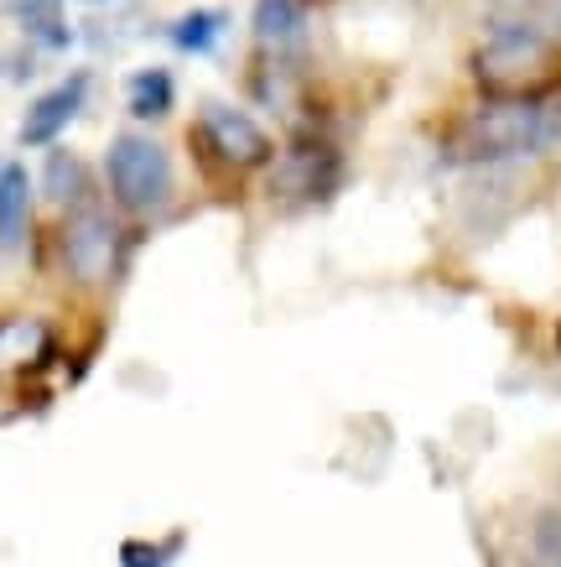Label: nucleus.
Wrapping results in <instances>:
<instances>
[{"label": "nucleus", "mask_w": 561, "mask_h": 567, "mask_svg": "<svg viewBox=\"0 0 561 567\" xmlns=\"http://www.w3.org/2000/svg\"><path fill=\"white\" fill-rule=\"evenodd\" d=\"M546 141H557V115L546 100L520 94H484L443 141V156L453 167H505L520 156H536Z\"/></svg>", "instance_id": "1"}, {"label": "nucleus", "mask_w": 561, "mask_h": 567, "mask_svg": "<svg viewBox=\"0 0 561 567\" xmlns=\"http://www.w3.org/2000/svg\"><path fill=\"white\" fill-rule=\"evenodd\" d=\"M474 79L484 94L546 100V89L557 84V42L530 21H499L474 52Z\"/></svg>", "instance_id": "2"}, {"label": "nucleus", "mask_w": 561, "mask_h": 567, "mask_svg": "<svg viewBox=\"0 0 561 567\" xmlns=\"http://www.w3.org/2000/svg\"><path fill=\"white\" fill-rule=\"evenodd\" d=\"M104 193L125 219H156L177 198V167L172 152L146 131H120L104 146Z\"/></svg>", "instance_id": "3"}, {"label": "nucleus", "mask_w": 561, "mask_h": 567, "mask_svg": "<svg viewBox=\"0 0 561 567\" xmlns=\"http://www.w3.org/2000/svg\"><path fill=\"white\" fill-rule=\"evenodd\" d=\"M193 152H204L214 167L224 173H260V167H271L276 162V141L271 131L256 121V115H245L239 104H224V100H208L198 110V121H193Z\"/></svg>", "instance_id": "4"}, {"label": "nucleus", "mask_w": 561, "mask_h": 567, "mask_svg": "<svg viewBox=\"0 0 561 567\" xmlns=\"http://www.w3.org/2000/svg\"><path fill=\"white\" fill-rule=\"evenodd\" d=\"M120 256H125V240H120L115 214H104L100 204L63 208V224H58V260H63L69 281H79V287H104V281H115Z\"/></svg>", "instance_id": "5"}, {"label": "nucleus", "mask_w": 561, "mask_h": 567, "mask_svg": "<svg viewBox=\"0 0 561 567\" xmlns=\"http://www.w3.org/2000/svg\"><path fill=\"white\" fill-rule=\"evenodd\" d=\"M343 183V152L328 136H312V131H297L281 156V173H276V188H287L297 204H323L333 198Z\"/></svg>", "instance_id": "6"}, {"label": "nucleus", "mask_w": 561, "mask_h": 567, "mask_svg": "<svg viewBox=\"0 0 561 567\" xmlns=\"http://www.w3.org/2000/svg\"><path fill=\"white\" fill-rule=\"evenodd\" d=\"M89 89H94V73L89 69H79V73H69V79H58L52 89H42V94L27 104V115H21V131H17L21 146H58V136L84 115Z\"/></svg>", "instance_id": "7"}, {"label": "nucleus", "mask_w": 561, "mask_h": 567, "mask_svg": "<svg viewBox=\"0 0 561 567\" xmlns=\"http://www.w3.org/2000/svg\"><path fill=\"white\" fill-rule=\"evenodd\" d=\"M307 6L312 0H256L250 32L266 58H291L307 42Z\"/></svg>", "instance_id": "8"}, {"label": "nucleus", "mask_w": 561, "mask_h": 567, "mask_svg": "<svg viewBox=\"0 0 561 567\" xmlns=\"http://www.w3.org/2000/svg\"><path fill=\"white\" fill-rule=\"evenodd\" d=\"M11 21L37 52H69L73 48V21L63 0H6Z\"/></svg>", "instance_id": "9"}, {"label": "nucleus", "mask_w": 561, "mask_h": 567, "mask_svg": "<svg viewBox=\"0 0 561 567\" xmlns=\"http://www.w3.org/2000/svg\"><path fill=\"white\" fill-rule=\"evenodd\" d=\"M32 229V173L21 162L0 167V250H21Z\"/></svg>", "instance_id": "10"}, {"label": "nucleus", "mask_w": 561, "mask_h": 567, "mask_svg": "<svg viewBox=\"0 0 561 567\" xmlns=\"http://www.w3.org/2000/svg\"><path fill=\"white\" fill-rule=\"evenodd\" d=\"M172 104H177V73L162 69V63H146L125 79V110L141 125H156L162 115H172Z\"/></svg>", "instance_id": "11"}, {"label": "nucleus", "mask_w": 561, "mask_h": 567, "mask_svg": "<svg viewBox=\"0 0 561 567\" xmlns=\"http://www.w3.org/2000/svg\"><path fill=\"white\" fill-rule=\"evenodd\" d=\"M224 32H229V17H224L219 6H193V11H183L177 21H167V42L177 52H187V58L214 52Z\"/></svg>", "instance_id": "12"}, {"label": "nucleus", "mask_w": 561, "mask_h": 567, "mask_svg": "<svg viewBox=\"0 0 561 567\" xmlns=\"http://www.w3.org/2000/svg\"><path fill=\"white\" fill-rule=\"evenodd\" d=\"M42 193H48L58 208H79L89 204V173L84 162L73 152H58V146H48V167H42Z\"/></svg>", "instance_id": "13"}, {"label": "nucleus", "mask_w": 561, "mask_h": 567, "mask_svg": "<svg viewBox=\"0 0 561 567\" xmlns=\"http://www.w3.org/2000/svg\"><path fill=\"white\" fill-rule=\"evenodd\" d=\"M530 557H536V567H561V511H546L530 526Z\"/></svg>", "instance_id": "14"}, {"label": "nucleus", "mask_w": 561, "mask_h": 567, "mask_svg": "<svg viewBox=\"0 0 561 567\" xmlns=\"http://www.w3.org/2000/svg\"><path fill=\"white\" fill-rule=\"evenodd\" d=\"M183 551V542L172 536L167 547H146V542H125L120 547V567H172V557Z\"/></svg>", "instance_id": "15"}, {"label": "nucleus", "mask_w": 561, "mask_h": 567, "mask_svg": "<svg viewBox=\"0 0 561 567\" xmlns=\"http://www.w3.org/2000/svg\"><path fill=\"white\" fill-rule=\"evenodd\" d=\"M84 6H110V0H84Z\"/></svg>", "instance_id": "16"}, {"label": "nucleus", "mask_w": 561, "mask_h": 567, "mask_svg": "<svg viewBox=\"0 0 561 567\" xmlns=\"http://www.w3.org/2000/svg\"><path fill=\"white\" fill-rule=\"evenodd\" d=\"M557 141H561V121H557Z\"/></svg>", "instance_id": "17"}, {"label": "nucleus", "mask_w": 561, "mask_h": 567, "mask_svg": "<svg viewBox=\"0 0 561 567\" xmlns=\"http://www.w3.org/2000/svg\"><path fill=\"white\" fill-rule=\"evenodd\" d=\"M0 167H6V162H0Z\"/></svg>", "instance_id": "18"}]
</instances>
